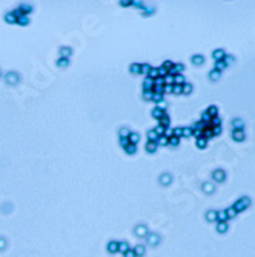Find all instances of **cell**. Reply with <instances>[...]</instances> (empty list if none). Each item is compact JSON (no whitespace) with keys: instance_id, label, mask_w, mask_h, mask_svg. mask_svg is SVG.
Here are the masks:
<instances>
[{"instance_id":"obj_5","label":"cell","mask_w":255,"mask_h":257,"mask_svg":"<svg viewBox=\"0 0 255 257\" xmlns=\"http://www.w3.org/2000/svg\"><path fill=\"white\" fill-rule=\"evenodd\" d=\"M203 191L206 194H212L214 191H215V185H214L212 182H204V183H203Z\"/></svg>"},{"instance_id":"obj_40","label":"cell","mask_w":255,"mask_h":257,"mask_svg":"<svg viewBox=\"0 0 255 257\" xmlns=\"http://www.w3.org/2000/svg\"><path fill=\"white\" fill-rule=\"evenodd\" d=\"M131 71L132 72H140V65H132L131 66Z\"/></svg>"},{"instance_id":"obj_7","label":"cell","mask_w":255,"mask_h":257,"mask_svg":"<svg viewBox=\"0 0 255 257\" xmlns=\"http://www.w3.org/2000/svg\"><path fill=\"white\" fill-rule=\"evenodd\" d=\"M192 63L194 65H203L204 63V57L201 56V54H195V56H192Z\"/></svg>"},{"instance_id":"obj_38","label":"cell","mask_w":255,"mask_h":257,"mask_svg":"<svg viewBox=\"0 0 255 257\" xmlns=\"http://www.w3.org/2000/svg\"><path fill=\"white\" fill-rule=\"evenodd\" d=\"M12 80L16 82V80H17V76H16V74H8V82L12 83Z\"/></svg>"},{"instance_id":"obj_16","label":"cell","mask_w":255,"mask_h":257,"mask_svg":"<svg viewBox=\"0 0 255 257\" xmlns=\"http://www.w3.org/2000/svg\"><path fill=\"white\" fill-rule=\"evenodd\" d=\"M182 92H183V94H191V92H192V85L184 82V83L182 85Z\"/></svg>"},{"instance_id":"obj_34","label":"cell","mask_w":255,"mask_h":257,"mask_svg":"<svg viewBox=\"0 0 255 257\" xmlns=\"http://www.w3.org/2000/svg\"><path fill=\"white\" fill-rule=\"evenodd\" d=\"M158 143H160V145H167V143H169V139L165 137V136H160V139H158Z\"/></svg>"},{"instance_id":"obj_14","label":"cell","mask_w":255,"mask_h":257,"mask_svg":"<svg viewBox=\"0 0 255 257\" xmlns=\"http://www.w3.org/2000/svg\"><path fill=\"white\" fill-rule=\"evenodd\" d=\"M232 208H234V209H235V211H237V214H238V213H241V211H244V209H246V206H244L243 203H241L240 200H237L235 203L232 205Z\"/></svg>"},{"instance_id":"obj_29","label":"cell","mask_w":255,"mask_h":257,"mask_svg":"<svg viewBox=\"0 0 255 257\" xmlns=\"http://www.w3.org/2000/svg\"><path fill=\"white\" fill-rule=\"evenodd\" d=\"M178 142H180V139L178 137H169V143H167V145H172V146H177L178 145Z\"/></svg>"},{"instance_id":"obj_17","label":"cell","mask_w":255,"mask_h":257,"mask_svg":"<svg viewBox=\"0 0 255 257\" xmlns=\"http://www.w3.org/2000/svg\"><path fill=\"white\" fill-rule=\"evenodd\" d=\"M206 145H207V140H206L204 137H198V139H197V146L200 148V150H204Z\"/></svg>"},{"instance_id":"obj_37","label":"cell","mask_w":255,"mask_h":257,"mask_svg":"<svg viewBox=\"0 0 255 257\" xmlns=\"http://www.w3.org/2000/svg\"><path fill=\"white\" fill-rule=\"evenodd\" d=\"M149 66L147 65H140V72H149Z\"/></svg>"},{"instance_id":"obj_36","label":"cell","mask_w":255,"mask_h":257,"mask_svg":"<svg viewBox=\"0 0 255 257\" xmlns=\"http://www.w3.org/2000/svg\"><path fill=\"white\" fill-rule=\"evenodd\" d=\"M172 92L182 94V86H180V85H172Z\"/></svg>"},{"instance_id":"obj_22","label":"cell","mask_w":255,"mask_h":257,"mask_svg":"<svg viewBox=\"0 0 255 257\" xmlns=\"http://www.w3.org/2000/svg\"><path fill=\"white\" fill-rule=\"evenodd\" d=\"M143 88H145V91L151 89V88H154V80H152V79H149V77H147V79L145 80V85H143Z\"/></svg>"},{"instance_id":"obj_21","label":"cell","mask_w":255,"mask_h":257,"mask_svg":"<svg viewBox=\"0 0 255 257\" xmlns=\"http://www.w3.org/2000/svg\"><path fill=\"white\" fill-rule=\"evenodd\" d=\"M226 214H227V219H234L237 215V211L232 206H229V208H226Z\"/></svg>"},{"instance_id":"obj_15","label":"cell","mask_w":255,"mask_h":257,"mask_svg":"<svg viewBox=\"0 0 255 257\" xmlns=\"http://www.w3.org/2000/svg\"><path fill=\"white\" fill-rule=\"evenodd\" d=\"M169 123H171V122H169V117H167L166 114H163V116L160 117V126L167 128V126H169Z\"/></svg>"},{"instance_id":"obj_3","label":"cell","mask_w":255,"mask_h":257,"mask_svg":"<svg viewBox=\"0 0 255 257\" xmlns=\"http://www.w3.org/2000/svg\"><path fill=\"white\" fill-rule=\"evenodd\" d=\"M212 57L215 59V62H220V60H223V59L226 57V51L221 49V48H218V49H215V51L212 52Z\"/></svg>"},{"instance_id":"obj_12","label":"cell","mask_w":255,"mask_h":257,"mask_svg":"<svg viewBox=\"0 0 255 257\" xmlns=\"http://www.w3.org/2000/svg\"><path fill=\"white\" fill-rule=\"evenodd\" d=\"M203 137H204L206 140H209V139H212V137H214V134H212V126H207V128H204V130H203Z\"/></svg>"},{"instance_id":"obj_32","label":"cell","mask_w":255,"mask_h":257,"mask_svg":"<svg viewBox=\"0 0 255 257\" xmlns=\"http://www.w3.org/2000/svg\"><path fill=\"white\" fill-rule=\"evenodd\" d=\"M212 134H214V137L220 136V134H221V126H212Z\"/></svg>"},{"instance_id":"obj_18","label":"cell","mask_w":255,"mask_h":257,"mask_svg":"<svg viewBox=\"0 0 255 257\" xmlns=\"http://www.w3.org/2000/svg\"><path fill=\"white\" fill-rule=\"evenodd\" d=\"M226 68H227V65L223 62V60H220V62H215V69H217V71L221 72V71H224Z\"/></svg>"},{"instance_id":"obj_27","label":"cell","mask_w":255,"mask_h":257,"mask_svg":"<svg viewBox=\"0 0 255 257\" xmlns=\"http://www.w3.org/2000/svg\"><path fill=\"white\" fill-rule=\"evenodd\" d=\"M146 150L149 151V152H154L157 150V143L155 142H147V146H146Z\"/></svg>"},{"instance_id":"obj_4","label":"cell","mask_w":255,"mask_h":257,"mask_svg":"<svg viewBox=\"0 0 255 257\" xmlns=\"http://www.w3.org/2000/svg\"><path fill=\"white\" fill-rule=\"evenodd\" d=\"M231 126H232V130H244V122L243 119H234L231 122Z\"/></svg>"},{"instance_id":"obj_9","label":"cell","mask_w":255,"mask_h":257,"mask_svg":"<svg viewBox=\"0 0 255 257\" xmlns=\"http://www.w3.org/2000/svg\"><path fill=\"white\" fill-rule=\"evenodd\" d=\"M206 220H207V222H215V220H217V211H214V209L207 211V213H206Z\"/></svg>"},{"instance_id":"obj_28","label":"cell","mask_w":255,"mask_h":257,"mask_svg":"<svg viewBox=\"0 0 255 257\" xmlns=\"http://www.w3.org/2000/svg\"><path fill=\"white\" fill-rule=\"evenodd\" d=\"M211 126H221V119L217 116V117H212L211 120Z\"/></svg>"},{"instance_id":"obj_13","label":"cell","mask_w":255,"mask_h":257,"mask_svg":"<svg viewBox=\"0 0 255 257\" xmlns=\"http://www.w3.org/2000/svg\"><path fill=\"white\" fill-rule=\"evenodd\" d=\"M217 231L218 233H226L227 231V222H217Z\"/></svg>"},{"instance_id":"obj_19","label":"cell","mask_w":255,"mask_h":257,"mask_svg":"<svg viewBox=\"0 0 255 257\" xmlns=\"http://www.w3.org/2000/svg\"><path fill=\"white\" fill-rule=\"evenodd\" d=\"M147 77H149V79H158V69L157 68H151L149 69V72H147Z\"/></svg>"},{"instance_id":"obj_10","label":"cell","mask_w":255,"mask_h":257,"mask_svg":"<svg viewBox=\"0 0 255 257\" xmlns=\"http://www.w3.org/2000/svg\"><path fill=\"white\" fill-rule=\"evenodd\" d=\"M220 77H221V72H220V71H217L215 68H214V69L209 72V79H211V80H214V82H217V80H218Z\"/></svg>"},{"instance_id":"obj_6","label":"cell","mask_w":255,"mask_h":257,"mask_svg":"<svg viewBox=\"0 0 255 257\" xmlns=\"http://www.w3.org/2000/svg\"><path fill=\"white\" fill-rule=\"evenodd\" d=\"M217 222H227L226 209H220V211H217Z\"/></svg>"},{"instance_id":"obj_45","label":"cell","mask_w":255,"mask_h":257,"mask_svg":"<svg viewBox=\"0 0 255 257\" xmlns=\"http://www.w3.org/2000/svg\"><path fill=\"white\" fill-rule=\"evenodd\" d=\"M122 143H123V146H126V145H127V143H129V142H127V140H126V139H123V140H122Z\"/></svg>"},{"instance_id":"obj_24","label":"cell","mask_w":255,"mask_h":257,"mask_svg":"<svg viewBox=\"0 0 255 257\" xmlns=\"http://www.w3.org/2000/svg\"><path fill=\"white\" fill-rule=\"evenodd\" d=\"M163 83H165V85H174V76H171V74L165 76V77H163Z\"/></svg>"},{"instance_id":"obj_30","label":"cell","mask_w":255,"mask_h":257,"mask_svg":"<svg viewBox=\"0 0 255 257\" xmlns=\"http://www.w3.org/2000/svg\"><path fill=\"white\" fill-rule=\"evenodd\" d=\"M147 137H149V142H155L157 140V134H155V131H149L147 132Z\"/></svg>"},{"instance_id":"obj_42","label":"cell","mask_w":255,"mask_h":257,"mask_svg":"<svg viewBox=\"0 0 255 257\" xmlns=\"http://www.w3.org/2000/svg\"><path fill=\"white\" fill-rule=\"evenodd\" d=\"M120 134H122V137L123 136L126 137V136H129V131H127V130H120Z\"/></svg>"},{"instance_id":"obj_20","label":"cell","mask_w":255,"mask_h":257,"mask_svg":"<svg viewBox=\"0 0 255 257\" xmlns=\"http://www.w3.org/2000/svg\"><path fill=\"white\" fill-rule=\"evenodd\" d=\"M171 180H172L171 174H163L162 177H160V182H162L163 185H167V183H171Z\"/></svg>"},{"instance_id":"obj_25","label":"cell","mask_w":255,"mask_h":257,"mask_svg":"<svg viewBox=\"0 0 255 257\" xmlns=\"http://www.w3.org/2000/svg\"><path fill=\"white\" fill-rule=\"evenodd\" d=\"M223 62H224L226 65H232L234 62H235V57H234V56H229V54H226V57L223 59Z\"/></svg>"},{"instance_id":"obj_8","label":"cell","mask_w":255,"mask_h":257,"mask_svg":"<svg viewBox=\"0 0 255 257\" xmlns=\"http://www.w3.org/2000/svg\"><path fill=\"white\" fill-rule=\"evenodd\" d=\"M206 112L211 116V119H212V117H217V116H218V108H217L215 105H212V106H209V108L206 110Z\"/></svg>"},{"instance_id":"obj_44","label":"cell","mask_w":255,"mask_h":257,"mask_svg":"<svg viewBox=\"0 0 255 257\" xmlns=\"http://www.w3.org/2000/svg\"><path fill=\"white\" fill-rule=\"evenodd\" d=\"M71 51L69 49H62V54H65V56H68V54H69Z\"/></svg>"},{"instance_id":"obj_31","label":"cell","mask_w":255,"mask_h":257,"mask_svg":"<svg viewBox=\"0 0 255 257\" xmlns=\"http://www.w3.org/2000/svg\"><path fill=\"white\" fill-rule=\"evenodd\" d=\"M165 130H166V128H163V126H160V125H158L154 131H155L157 136H163V134H165Z\"/></svg>"},{"instance_id":"obj_11","label":"cell","mask_w":255,"mask_h":257,"mask_svg":"<svg viewBox=\"0 0 255 257\" xmlns=\"http://www.w3.org/2000/svg\"><path fill=\"white\" fill-rule=\"evenodd\" d=\"M183 83H184L183 74H175V76H174V85H180V86H182Z\"/></svg>"},{"instance_id":"obj_1","label":"cell","mask_w":255,"mask_h":257,"mask_svg":"<svg viewBox=\"0 0 255 257\" xmlns=\"http://www.w3.org/2000/svg\"><path fill=\"white\" fill-rule=\"evenodd\" d=\"M232 139L235 140V142H243L246 139L244 130H232Z\"/></svg>"},{"instance_id":"obj_26","label":"cell","mask_w":255,"mask_h":257,"mask_svg":"<svg viewBox=\"0 0 255 257\" xmlns=\"http://www.w3.org/2000/svg\"><path fill=\"white\" fill-rule=\"evenodd\" d=\"M238 200H240V202H241V203H243L246 208H249V206H251V199L247 197V195H243V197L238 199Z\"/></svg>"},{"instance_id":"obj_39","label":"cell","mask_w":255,"mask_h":257,"mask_svg":"<svg viewBox=\"0 0 255 257\" xmlns=\"http://www.w3.org/2000/svg\"><path fill=\"white\" fill-rule=\"evenodd\" d=\"M163 92H172V85H165L163 86Z\"/></svg>"},{"instance_id":"obj_35","label":"cell","mask_w":255,"mask_h":257,"mask_svg":"<svg viewBox=\"0 0 255 257\" xmlns=\"http://www.w3.org/2000/svg\"><path fill=\"white\" fill-rule=\"evenodd\" d=\"M152 116H154V117H158V119H160V117L163 116V111H162V110H158V108H157V110H154V111H152Z\"/></svg>"},{"instance_id":"obj_23","label":"cell","mask_w":255,"mask_h":257,"mask_svg":"<svg viewBox=\"0 0 255 257\" xmlns=\"http://www.w3.org/2000/svg\"><path fill=\"white\" fill-rule=\"evenodd\" d=\"M211 120H212V119H211V116H209V114H207L206 111H204L203 114H201V122H203V123L209 125V123H211Z\"/></svg>"},{"instance_id":"obj_33","label":"cell","mask_w":255,"mask_h":257,"mask_svg":"<svg viewBox=\"0 0 255 257\" xmlns=\"http://www.w3.org/2000/svg\"><path fill=\"white\" fill-rule=\"evenodd\" d=\"M183 136L184 137H191L192 136V128H183Z\"/></svg>"},{"instance_id":"obj_41","label":"cell","mask_w":255,"mask_h":257,"mask_svg":"<svg viewBox=\"0 0 255 257\" xmlns=\"http://www.w3.org/2000/svg\"><path fill=\"white\" fill-rule=\"evenodd\" d=\"M131 142H138V134H129Z\"/></svg>"},{"instance_id":"obj_43","label":"cell","mask_w":255,"mask_h":257,"mask_svg":"<svg viewBox=\"0 0 255 257\" xmlns=\"http://www.w3.org/2000/svg\"><path fill=\"white\" fill-rule=\"evenodd\" d=\"M138 234H140V236L145 234V226H140V228H138Z\"/></svg>"},{"instance_id":"obj_2","label":"cell","mask_w":255,"mask_h":257,"mask_svg":"<svg viewBox=\"0 0 255 257\" xmlns=\"http://www.w3.org/2000/svg\"><path fill=\"white\" fill-rule=\"evenodd\" d=\"M212 177H214V180H215V182H224L226 171L224 170H215V171L212 173Z\"/></svg>"}]
</instances>
